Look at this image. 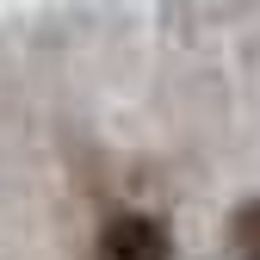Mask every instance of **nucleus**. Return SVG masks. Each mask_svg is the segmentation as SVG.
<instances>
[{
	"label": "nucleus",
	"mask_w": 260,
	"mask_h": 260,
	"mask_svg": "<svg viewBox=\"0 0 260 260\" xmlns=\"http://www.w3.org/2000/svg\"><path fill=\"white\" fill-rule=\"evenodd\" d=\"M100 260H168V236H161L155 217L124 211V217L106 223V236H100Z\"/></svg>",
	"instance_id": "f257e3e1"
}]
</instances>
